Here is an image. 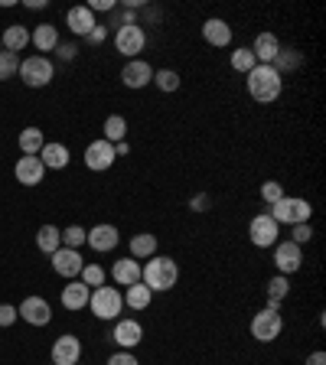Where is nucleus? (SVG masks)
<instances>
[{
  "label": "nucleus",
  "instance_id": "f257e3e1",
  "mask_svg": "<svg viewBox=\"0 0 326 365\" xmlns=\"http://www.w3.org/2000/svg\"><path fill=\"white\" fill-rule=\"evenodd\" d=\"M281 91H284V78L274 66H255L248 72V95L258 101V105H271V101H277L281 98Z\"/></svg>",
  "mask_w": 326,
  "mask_h": 365
},
{
  "label": "nucleus",
  "instance_id": "f03ea898",
  "mask_svg": "<svg viewBox=\"0 0 326 365\" xmlns=\"http://www.w3.org/2000/svg\"><path fill=\"white\" fill-rule=\"evenodd\" d=\"M141 281L151 287V294L173 290L176 281H180V264L167 255H153V258H147V267L141 271Z\"/></svg>",
  "mask_w": 326,
  "mask_h": 365
},
{
  "label": "nucleus",
  "instance_id": "7ed1b4c3",
  "mask_svg": "<svg viewBox=\"0 0 326 365\" xmlns=\"http://www.w3.org/2000/svg\"><path fill=\"white\" fill-rule=\"evenodd\" d=\"M310 202L307 199H297V196H284L281 202L271 205V219L277 222V225H300V222H310Z\"/></svg>",
  "mask_w": 326,
  "mask_h": 365
},
{
  "label": "nucleus",
  "instance_id": "20e7f679",
  "mask_svg": "<svg viewBox=\"0 0 326 365\" xmlns=\"http://www.w3.org/2000/svg\"><path fill=\"white\" fill-rule=\"evenodd\" d=\"M88 307L98 319H118V313L124 310V297H121V290H114V287H95Z\"/></svg>",
  "mask_w": 326,
  "mask_h": 365
},
{
  "label": "nucleus",
  "instance_id": "39448f33",
  "mask_svg": "<svg viewBox=\"0 0 326 365\" xmlns=\"http://www.w3.org/2000/svg\"><path fill=\"white\" fill-rule=\"evenodd\" d=\"M281 329H284V317H281V310H274V307L258 310L255 319H251V336L258 342H274L281 336Z\"/></svg>",
  "mask_w": 326,
  "mask_h": 365
},
{
  "label": "nucleus",
  "instance_id": "423d86ee",
  "mask_svg": "<svg viewBox=\"0 0 326 365\" xmlns=\"http://www.w3.org/2000/svg\"><path fill=\"white\" fill-rule=\"evenodd\" d=\"M53 76H56V68L46 56H30V59L20 62V78L30 85V88H43V85H49Z\"/></svg>",
  "mask_w": 326,
  "mask_h": 365
},
{
  "label": "nucleus",
  "instance_id": "0eeeda50",
  "mask_svg": "<svg viewBox=\"0 0 326 365\" xmlns=\"http://www.w3.org/2000/svg\"><path fill=\"white\" fill-rule=\"evenodd\" d=\"M248 238H251V245H255V248H274V245H277V238H281V225H277V222H274L268 212H261V215H255V219H251Z\"/></svg>",
  "mask_w": 326,
  "mask_h": 365
},
{
  "label": "nucleus",
  "instance_id": "6e6552de",
  "mask_svg": "<svg viewBox=\"0 0 326 365\" xmlns=\"http://www.w3.org/2000/svg\"><path fill=\"white\" fill-rule=\"evenodd\" d=\"M144 46H147V33L141 30V23H134V26H121V30L114 33V49H118L121 56H131V59H134Z\"/></svg>",
  "mask_w": 326,
  "mask_h": 365
},
{
  "label": "nucleus",
  "instance_id": "1a4fd4ad",
  "mask_svg": "<svg viewBox=\"0 0 326 365\" xmlns=\"http://www.w3.org/2000/svg\"><path fill=\"white\" fill-rule=\"evenodd\" d=\"M114 144H108L105 137L101 140H91L88 147H85V167L95 170V173H105V170H111L114 163Z\"/></svg>",
  "mask_w": 326,
  "mask_h": 365
},
{
  "label": "nucleus",
  "instance_id": "9d476101",
  "mask_svg": "<svg viewBox=\"0 0 326 365\" xmlns=\"http://www.w3.org/2000/svg\"><path fill=\"white\" fill-rule=\"evenodd\" d=\"M49 359H53V365H78V359H82V342H78V336H72V333L59 336V339L53 342Z\"/></svg>",
  "mask_w": 326,
  "mask_h": 365
},
{
  "label": "nucleus",
  "instance_id": "9b49d317",
  "mask_svg": "<svg viewBox=\"0 0 326 365\" xmlns=\"http://www.w3.org/2000/svg\"><path fill=\"white\" fill-rule=\"evenodd\" d=\"M300 264H304V258H300V245L294 242H277L274 245V267H277V274H294L300 271Z\"/></svg>",
  "mask_w": 326,
  "mask_h": 365
},
{
  "label": "nucleus",
  "instance_id": "f8f14e48",
  "mask_svg": "<svg viewBox=\"0 0 326 365\" xmlns=\"http://www.w3.org/2000/svg\"><path fill=\"white\" fill-rule=\"evenodd\" d=\"M82 267H85V261H82V255H78V251H72V248L53 251V271L59 274V277H68V281H76L78 274H82Z\"/></svg>",
  "mask_w": 326,
  "mask_h": 365
},
{
  "label": "nucleus",
  "instance_id": "ddd939ff",
  "mask_svg": "<svg viewBox=\"0 0 326 365\" xmlns=\"http://www.w3.org/2000/svg\"><path fill=\"white\" fill-rule=\"evenodd\" d=\"M16 313H20L30 327H49V319H53V310H49V304H46L43 297H26Z\"/></svg>",
  "mask_w": 326,
  "mask_h": 365
},
{
  "label": "nucleus",
  "instance_id": "4468645a",
  "mask_svg": "<svg viewBox=\"0 0 326 365\" xmlns=\"http://www.w3.org/2000/svg\"><path fill=\"white\" fill-rule=\"evenodd\" d=\"M121 82H124V88H147V85L153 82V68H151V62H144V59H131L128 66H124V72H121Z\"/></svg>",
  "mask_w": 326,
  "mask_h": 365
},
{
  "label": "nucleus",
  "instance_id": "2eb2a0df",
  "mask_svg": "<svg viewBox=\"0 0 326 365\" xmlns=\"http://www.w3.org/2000/svg\"><path fill=\"white\" fill-rule=\"evenodd\" d=\"M14 173H16V182H23V186H39L46 176V167L39 157H20Z\"/></svg>",
  "mask_w": 326,
  "mask_h": 365
},
{
  "label": "nucleus",
  "instance_id": "dca6fc26",
  "mask_svg": "<svg viewBox=\"0 0 326 365\" xmlns=\"http://www.w3.org/2000/svg\"><path fill=\"white\" fill-rule=\"evenodd\" d=\"M85 242H88L91 248L98 251V255H105V251H114V248H118L121 235H118V228H114V225H95L88 235H85Z\"/></svg>",
  "mask_w": 326,
  "mask_h": 365
},
{
  "label": "nucleus",
  "instance_id": "f3484780",
  "mask_svg": "<svg viewBox=\"0 0 326 365\" xmlns=\"http://www.w3.org/2000/svg\"><path fill=\"white\" fill-rule=\"evenodd\" d=\"M203 39L209 46H215V49H225L232 43V26L225 20H219V16H213V20L203 23Z\"/></svg>",
  "mask_w": 326,
  "mask_h": 365
},
{
  "label": "nucleus",
  "instance_id": "a211bd4d",
  "mask_svg": "<svg viewBox=\"0 0 326 365\" xmlns=\"http://www.w3.org/2000/svg\"><path fill=\"white\" fill-rule=\"evenodd\" d=\"M144 339V327L137 323V319H121L118 327H114V342L121 346V349H134L137 342Z\"/></svg>",
  "mask_w": 326,
  "mask_h": 365
},
{
  "label": "nucleus",
  "instance_id": "6ab92c4d",
  "mask_svg": "<svg viewBox=\"0 0 326 365\" xmlns=\"http://www.w3.org/2000/svg\"><path fill=\"white\" fill-rule=\"evenodd\" d=\"M255 62H261V66H271L274 59H277V53H281V39L274 36V33H258V39H255Z\"/></svg>",
  "mask_w": 326,
  "mask_h": 365
},
{
  "label": "nucleus",
  "instance_id": "aec40b11",
  "mask_svg": "<svg viewBox=\"0 0 326 365\" xmlns=\"http://www.w3.org/2000/svg\"><path fill=\"white\" fill-rule=\"evenodd\" d=\"M91 300V287H85L82 281H68V287H62V307L66 310H85Z\"/></svg>",
  "mask_w": 326,
  "mask_h": 365
},
{
  "label": "nucleus",
  "instance_id": "412c9836",
  "mask_svg": "<svg viewBox=\"0 0 326 365\" xmlns=\"http://www.w3.org/2000/svg\"><path fill=\"white\" fill-rule=\"evenodd\" d=\"M141 271H144V267L137 264L134 258H121V261H114L111 277L121 284V287H131V284H141Z\"/></svg>",
  "mask_w": 326,
  "mask_h": 365
},
{
  "label": "nucleus",
  "instance_id": "4be33fe9",
  "mask_svg": "<svg viewBox=\"0 0 326 365\" xmlns=\"http://www.w3.org/2000/svg\"><path fill=\"white\" fill-rule=\"evenodd\" d=\"M66 23H68V30L76 33V36H88V33L95 30V14H91L88 7H72L66 14Z\"/></svg>",
  "mask_w": 326,
  "mask_h": 365
},
{
  "label": "nucleus",
  "instance_id": "5701e85b",
  "mask_svg": "<svg viewBox=\"0 0 326 365\" xmlns=\"http://www.w3.org/2000/svg\"><path fill=\"white\" fill-rule=\"evenodd\" d=\"M30 43L36 46L39 53H53L56 46H59V33H56L53 23H39L36 30L30 33Z\"/></svg>",
  "mask_w": 326,
  "mask_h": 365
},
{
  "label": "nucleus",
  "instance_id": "b1692460",
  "mask_svg": "<svg viewBox=\"0 0 326 365\" xmlns=\"http://www.w3.org/2000/svg\"><path fill=\"white\" fill-rule=\"evenodd\" d=\"M0 43H4V49H7V53H23V46L30 43V30H26V26H20V23H14V26H7V30H4Z\"/></svg>",
  "mask_w": 326,
  "mask_h": 365
},
{
  "label": "nucleus",
  "instance_id": "393cba45",
  "mask_svg": "<svg viewBox=\"0 0 326 365\" xmlns=\"http://www.w3.org/2000/svg\"><path fill=\"white\" fill-rule=\"evenodd\" d=\"M39 160H43L46 170H66L68 167V150L62 144H46L39 150Z\"/></svg>",
  "mask_w": 326,
  "mask_h": 365
},
{
  "label": "nucleus",
  "instance_id": "a878e982",
  "mask_svg": "<svg viewBox=\"0 0 326 365\" xmlns=\"http://www.w3.org/2000/svg\"><path fill=\"white\" fill-rule=\"evenodd\" d=\"M46 147V137L39 128H23L20 130V150L23 157H39V150Z\"/></svg>",
  "mask_w": 326,
  "mask_h": 365
},
{
  "label": "nucleus",
  "instance_id": "bb28decb",
  "mask_svg": "<svg viewBox=\"0 0 326 365\" xmlns=\"http://www.w3.org/2000/svg\"><path fill=\"white\" fill-rule=\"evenodd\" d=\"M157 255V235L151 232H141V235L131 238V258H153Z\"/></svg>",
  "mask_w": 326,
  "mask_h": 365
},
{
  "label": "nucleus",
  "instance_id": "cd10ccee",
  "mask_svg": "<svg viewBox=\"0 0 326 365\" xmlns=\"http://www.w3.org/2000/svg\"><path fill=\"white\" fill-rule=\"evenodd\" d=\"M151 287H147L144 281L141 284H131L128 290H124V304L131 307V310H147V307H151Z\"/></svg>",
  "mask_w": 326,
  "mask_h": 365
},
{
  "label": "nucleus",
  "instance_id": "c85d7f7f",
  "mask_svg": "<svg viewBox=\"0 0 326 365\" xmlns=\"http://www.w3.org/2000/svg\"><path fill=\"white\" fill-rule=\"evenodd\" d=\"M36 248L43 251V255H53V251L62 248V232L56 225H43L36 232Z\"/></svg>",
  "mask_w": 326,
  "mask_h": 365
},
{
  "label": "nucleus",
  "instance_id": "c756f323",
  "mask_svg": "<svg viewBox=\"0 0 326 365\" xmlns=\"http://www.w3.org/2000/svg\"><path fill=\"white\" fill-rule=\"evenodd\" d=\"M287 294H290V281L284 277V274H277V277H271V281H268V307H274V310H277V307H281V300Z\"/></svg>",
  "mask_w": 326,
  "mask_h": 365
},
{
  "label": "nucleus",
  "instance_id": "7c9ffc66",
  "mask_svg": "<svg viewBox=\"0 0 326 365\" xmlns=\"http://www.w3.org/2000/svg\"><path fill=\"white\" fill-rule=\"evenodd\" d=\"M124 134H128V121H124L121 114H111L105 121V140L108 144H121Z\"/></svg>",
  "mask_w": 326,
  "mask_h": 365
},
{
  "label": "nucleus",
  "instance_id": "2f4dec72",
  "mask_svg": "<svg viewBox=\"0 0 326 365\" xmlns=\"http://www.w3.org/2000/svg\"><path fill=\"white\" fill-rule=\"evenodd\" d=\"M153 85H157L160 91H176L180 88V76H176L173 68H157V72H153Z\"/></svg>",
  "mask_w": 326,
  "mask_h": 365
},
{
  "label": "nucleus",
  "instance_id": "473e14b6",
  "mask_svg": "<svg viewBox=\"0 0 326 365\" xmlns=\"http://www.w3.org/2000/svg\"><path fill=\"white\" fill-rule=\"evenodd\" d=\"M16 72H20V56L16 53H0V82H7V78H14Z\"/></svg>",
  "mask_w": 326,
  "mask_h": 365
},
{
  "label": "nucleus",
  "instance_id": "72a5a7b5",
  "mask_svg": "<svg viewBox=\"0 0 326 365\" xmlns=\"http://www.w3.org/2000/svg\"><path fill=\"white\" fill-rule=\"evenodd\" d=\"M255 66H258V62H255V53H251V49H235V53H232V68H235V72L248 76Z\"/></svg>",
  "mask_w": 326,
  "mask_h": 365
},
{
  "label": "nucleus",
  "instance_id": "f704fd0d",
  "mask_svg": "<svg viewBox=\"0 0 326 365\" xmlns=\"http://www.w3.org/2000/svg\"><path fill=\"white\" fill-rule=\"evenodd\" d=\"M271 66L284 76V72H290V68L300 66V53H297V49H281V53H277V59H274Z\"/></svg>",
  "mask_w": 326,
  "mask_h": 365
},
{
  "label": "nucleus",
  "instance_id": "c9c22d12",
  "mask_svg": "<svg viewBox=\"0 0 326 365\" xmlns=\"http://www.w3.org/2000/svg\"><path fill=\"white\" fill-rule=\"evenodd\" d=\"M78 277H82V284H85V287H91V290L105 284V271H101V264H85Z\"/></svg>",
  "mask_w": 326,
  "mask_h": 365
},
{
  "label": "nucleus",
  "instance_id": "e433bc0d",
  "mask_svg": "<svg viewBox=\"0 0 326 365\" xmlns=\"http://www.w3.org/2000/svg\"><path fill=\"white\" fill-rule=\"evenodd\" d=\"M85 235H88L85 228H78V225H68L66 232H62V248H72V251H76L78 245H85Z\"/></svg>",
  "mask_w": 326,
  "mask_h": 365
},
{
  "label": "nucleus",
  "instance_id": "4c0bfd02",
  "mask_svg": "<svg viewBox=\"0 0 326 365\" xmlns=\"http://www.w3.org/2000/svg\"><path fill=\"white\" fill-rule=\"evenodd\" d=\"M261 199H265L268 205H274V202H281L284 199V186L277 180H268L265 186H261Z\"/></svg>",
  "mask_w": 326,
  "mask_h": 365
},
{
  "label": "nucleus",
  "instance_id": "58836bf2",
  "mask_svg": "<svg viewBox=\"0 0 326 365\" xmlns=\"http://www.w3.org/2000/svg\"><path fill=\"white\" fill-rule=\"evenodd\" d=\"M310 238H313L310 222H300V225H294V238H290L294 245H304V242H310Z\"/></svg>",
  "mask_w": 326,
  "mask_h": 365
},
{
  "label": "nucleus",
  "instance_id": "ea45409f",
  "mask_svg": "<svg viewBox=\"0 0 326 365\" xmlns=\"http://www.w3.org/2000/svg\"><path fill=\"white\" fill-rule=\"evenodd\" d=\"M16 307H10V304H0V327H14L16 323Z\"/></svg>",
  "mask_w": 326,
  "mask_h": 365
},
{
  "label": "nucleus",
  "instance_id": "a19ab883",
  "mask_svg": "<svg viewBox=\"0 0 326 365\" xmlns=\"http://www.w3.org/2000/svg\"><path fill=\"white\" fill-rule=\"evenodd\" d=\"M108 365H141L134 359V352H128V349H121V352H114L111 359H108Z\"/></svg>",
  "mask_w": 326,
  "mask_h": 365
},
{
  "label": "nucleus",
  "instance_id": "79ce46f5",
  "mask_svg": "<svg viewBox=\"0 0 326 365\" xmlns=\"http://www.w3.org/2000/svg\"><path fill=\"white\" fill-rule=\"evenodd\" d=\"M85 39H88V43H95V46H101V43H105V39H108V30H105V26H101V23H95V30H91Z\"/></svg>",
  "mask_w": 326,
  "mask_h": 365
},
{
  "label": "nucleus",
  "instance_id": "37998d69",
  "mask_svg": "<svg viewBox=\"0 0 326 365\" xmlns=\"http://www.w3.org/2000/svg\"><path fill=\"white\" fill-rule=\"evenodd\" d=\"M56 53H59V59H76V53H78V49H76V46H72V43H59V46H56Z\"/></svg>",
  "mask_w": 326,
  "mask_h": 365
},
{
  "label": "nucleus",
  "instance_id": "c03bdc74",
  "mask_svg": "<svg viewBox=\"0 0 326 365\" xmlns=\"http://www.w3.org/2000/svg\"><path fill=\"white\" fill-rule=\"evenodd\" d=\"M193 212H209V196H193Z\"/></svg>",
  "mask_w": 326,
  "mask_h": 365
},
{
  "label": "nucleus",
  "instance_id": "a18cd8bd",
  "mask_svg": "<svg viewBox=\"0 0 326 365\" xmlns=\"http://www.w3.org/2000/svg\"><path fill=\"white\" fill-rule=\"evenodd\" d=\"M307 365H326V352H310V359H307Z\"/></svg>",
  "mask_w": 326,
  "mask_h": 365
},
{
  "label": "nucleus",
  "instance_id": "49530a36",
  "mask_svg": "<svg viewBox=\"0 0 326 365\" xmlns=\"http://www.w3.org/2000/svg\"><path fill=\"white\" fill-rule=\"evenodd\" d=\"M128 140H121V144H114V157H128Z\"/></svg>",
  "mask_w": 326,
  "mask_h": 365
},
{
  "label": "nucleus",
  "instance_id": "de8ad7c7",
  "mask_svg": "<svg viewBox=\"0 0 326 365\" xmlns=\"http://www.w3.org/2000/svg\"><path fill=\"white\" fill-rule=\"evenodd\" d=\"M26 7H30V10H43L46 0H26Z\"/></svg>",
  "mask_w": 326,
  "mask_h": 365
},
{
  "label": "nucleus",
  "instance_id": "09e8293b",
  "mask_svg": "<svg viewBox=\"0 0 326 365\" xmlns=\"http://www.w3.org/2000/svg\"><path fill=\"white\" fill-rule=\"evenodd\" d=\"M0 49H4V43H0Z\"/></svg>",
  "mask_w": 326,
  "mask_h": 365
}]
</instances>
